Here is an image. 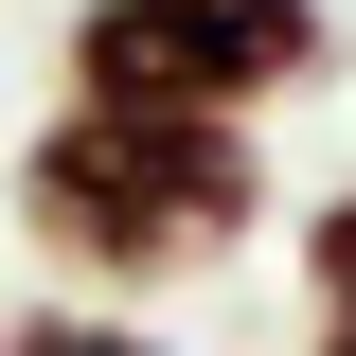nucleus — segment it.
<instances>
[{"label":"nucleus","instance_id":"2","mask_svg":"<svg viewBox=\"0 0 356 356\" xmlns=\"http://www.w3.org/2000/svg\"><path fill=\"white\" fill-rule=\"evenodd\" d=\"M72 107H214V125H267L339 72V0H72L54 36Z\"/></svg>","mask_w":356,"mask_h":356},{"label":"nucleus","instance_id":"5","mask_svg":"<svg viewBox=\"0 0 356 356\" xmlns=\"http://www.w3.org/2000/svg\"><path fill=\"white\" fill-rule=\"evenodd\" d=\"M303 356H356V303H321V321H303Z\"/></svg>","mask_w":356,"mask_h":356},{"label":"nucleus","instance_id":"3","mask_svg":"<svg viewBox=\"0 0 356 356\" xmlns=\"http://www.w3.org/2000/svg\"><path fill=\"white\" fill-rule=\"evenodd\" d=\"M0 356H178V339H161V321H125V303H72V285H54V303L0 321Z\"/></svg>","mask_w":356,"mask_h":356},{"label":"nucleus","instance_id":"1","mask_svg":"<svg viewBox=\"0 0 356 356\" xmlns=\"http://www.w3.org/2000/svg\"><path fill=\"white\" fill-rule=\"evenodd\" d=\"M0 196H18V250L72 303L196 285V267H232L267 232V125H214V107H54Z\"/></svg>","mask_w":356,"mask_h":356},{"label":"nucleus","instance_id":"4","mask_svg":"<svg viewBox=\"0 0 356 356\" xmlns=\"http://www.w3.org/2000/svg\"><path fill=\"white\" fill-rule=\"evenodd\" d=\"M303 303H356V178L303 214Z\"/></svg>","mask_w":356,"mask_h":356}]
</instances>
